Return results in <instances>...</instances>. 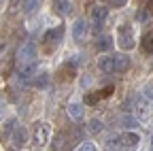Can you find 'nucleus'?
<instances>
[{
    "mask_svg": "<svg viewBox=\"0 0 153 151\" xmlns=\"http://www.w3.org/2000/svg\"><path fill=\"white\" fill-rule=\"evenodd\" d=\"M149 151H153V143H151V149H149Z\"/></svg>",
    "mask_w": 153,
    "mask_h": 151,
    "instance_id": "obj_25",
    "label": "nucleus"
},
{
    "mask_svg": "<svg viewBox=\"0 0 153 151\" xmlns=\"http://www.w3.org/2000/svg\"><path fill=\"white\" fill-rule=\"evenodd\" d=\"M98 49H100V51H104V53H108V51L113 49V39H111V36H100V41H98Z\"/></svg>",
    "mask_w": 153,
    "mask_h": 151,
    "instance_id": "obj_14",
    "label": "nucleus"
},
{
    "mask_svg": "<svg viewBox=\"0 0 153 151\" xmlns=\"http://www.w3.org/2000/svg\"><path fill=\"white\" fill-rule=\"evenodd\" d=\"M38 72V64H30V66H19V79L30 81L34 74Z\"/></svg>",
    "mask_w": 153,
    "mask_h": 151,
    "instance_id": "obj_11",
    "label": "nucleus"
},
{
    "mask_svg": "<svg viewBox=\"0 0 153 151\" xmlns=\"http://www.w3.org/2000/svg\"><path fill=\"white\" fill-rule=\"evenodd\" d=\"M130 66V58L126 53H117L115 55V72H126Z\"/></svg>",
    "mask_w": 153,
    "mask_h": 151,
    "instance_id": "obj_10",
    "label": "nucleus"
},
{
    "mask_svg": "<svg viewBox=\"0 0 153 151\" xmlns=\"http://www.w3.org/2000/svg\"><path fill=\"white\" fill-rule=\"evenodd\" d=\"M98 70L100 72H115V55H100L98 58Z\"/></svg>",
    "mask_w": 153,
    "mask_h": 151,
    "instance_id": "obj_6",
    "label": "nucleus"
},
{
    "mask_svg": "<svg viewBox=\"0 0 153 151\" xmlns=\"http://www.w3.org/2000/svg\"><path fill=\"white\" fill-rule=\"evenodd\" d=\"M121 126H123V128H136L138 121H136V117H134V115H123V117H121Z\"/></svg>",
    "mask_w": 153,
    "mask_h": 151,
    "instance_id": "obj_16",
    "label": "nucleus"
},
{
    "mask_svg": "<svg viewBox=\"0 0 153 151\" xmlns=\"http://www.w3.org/2000/svg\"><path fill=\"white\" fill-rule=\"evenodd\" d=\"M138 141H140V136L136 134V132H123V134L119 136V143L123 147H136Z\"/></svg>",
    "mask_w": 153,
    "mask_h": 151,
    "instance_id": "obj_9",
    "label": "nucleus"
},
{
    "mask_svg": "<svg viewBox=\"0 0 153 151\" xmlns=\"http://www.w3.org/2000/svg\"><path fill=\"white\" fill-rule=\"evenodd\" d=\"M55 149H57V151H64V149H66V136H64V134H60V136L55 138Z\"/></svg>",
    "mask_w": 153,
    "mask_h": 151,
    "instance_id": "obj_19",
    "label": "nucleus"
},
{
    "mask_svg": "<svg viewBox=\"0 0 153 151\" xmlns=\"http://www.w3.org/2000/svg\"><path fill=\"white\" fill-rule=\"evenodd\" d=\"M0 113H2V102H0Z\"/></svg>",
    "mask_w": 153,
    "mask_h": 151,
    "instance_id": "obj_24",
    "label": "nucleus"
},
{
    "mask_svg": "<svg viewBox=\"0 0 153 151\" xmlns=\"http://www.w3.org/2000/svg\"><path fill=\"white\" fill-rule=\"evenodd\" d=\"M102 130H104V123H102L100 119H91V121L87 123V132H89V134H100Z\"/></svg>",
    "mask_w": 153,
    "mask_h": 151,
    "instance_id": "obj_13",
    "label": "nucleus"
},
{
    "mask_svg": "<svg viewBox=\"0 0 153 151\" xmlns=\"http://www.w3.org/2000/svg\"><path fill=\"white\" fill-rule=\"evenodd\" d=\"M74 151H96V145L91 141H85V143H81L79 147H76Z\"/></svg>",
    "mask_w": 153,
    "mask_h": 151,
    "instance_id": "obj_18",
    "label": "nucleus"
},
{
    "mask_svg": "<svg viewBox=\"0 0 153 151\" xmlns=\"http://www.w3.org/2000/svg\"><path fill=\"white\" fill-rule=\"evenodd\" d=\"M134 45H136V41H134L132 28H130V26H121V28H119V47L126 49V51H130Z\"/></svg>",
    "mask_w": 153,
    "mask_h": 151,
    "instance_id": "obj_4",
    "label": "nucleus"
},
{
    "mask_svg": "<svg viewBox=\"0 0 153 151\" xmlns=\"http://www.w3.org/2000/svg\"><path fill=\"white\" fill-rule=\"evenodd\" d=\"M66 111H68V117H70V119H74V121L83 119V115H85V111H83V104H79V102H70Z\"/></svg>",
    "mask_w": 153,
    "mask_h": 151,
    "instance_id": "obj_8",
    "label": "nucleus"
},
{
    "mask_svg": "<svg viewBox=\"0 0 153 151\" xmlns=\"http://www.w3.org/2000/svg\"><path fill=\"white\" fill-rule=\"evenodd\" d=\"M34 83H36L38 87H45V85L49 83V74H47V72H43V74H38V79H36Z\"/></svg>",
    "mask_w": 153,
    "mask_h": 151,
    "instance_id": "obj_20",
    "label": "nucleus"
},
{
    "mask_svg": "<svg viewBox=\"0 0 153 151\" xmlns=\"http://www.w3.org/2000/svg\"><path fill=\"white\" fill-rule=\"evenodd\" d=\"M143 51L153 53V30H151V32H147V34L143 36Z\"/></svg>",
    "mask_w": 153,
    "mask_h": 151,
    "instance_id": "obj_15",
    "label": "nucleus"
},
{
    "mask_svg": "<svg viewBox=\"0 0 153 151\" xmlns=\"http://www.w3.org/2000/svg\"><path fill=\"white\" fill-rule=\"evenodd\" d=\"M85 32H87V22L85 19H76L72 24V39L74 41H83Z\"/></svg>",
    "mask_w": 153,
    "mask_h": 151,
    "instance_id": "obj_7",
    "label": "nucleus"
},
{
    "mask_svg": "<svg viewBox=\"0 0 153 151\" xmlns=\"http://www.w3.org/2000/svg\"><path fill=\"white\" fill-rule=\"evenodd\" d=\"M36 58H38V49H36L34 43H24L22 47L17 49V64L19 66L36 64Z\"/></svg>",
    "mask_w": 153,
    "mask_h": 151,
    "instance_id": "obj_1",
    "label": "nucleus"
},
{
    "mask_svg": "<svg viewBox=\"0 0 153 151\" xmlns=\"http://www.w3.org/2000/svg\"><path fill=\"white\" fill-rule=\"evenodd\" d=\"M55 9L60 13H68L72 9V2H68V0H60V2H55Z\"/></svg>",
    "mask_w": 153,
    "mask_h": 151,
    "instance_id": "obj_17",
    "label": "nucleus"
},
{
    "mask_svg": "<svg viewBox=\"0 0 153 151\" xmlns=\"http://www.w3.org/2000/svg\"><path fill=\"white\" fill-rule=\"evenodd\" d=\"M111 7H123L126 2H123V0H113V2H108Z\"/></svg>",
    "mask_w": 153,
    "mask_h": 151,
    "instance_id": "obj_22",
    "label": "nucleus"
},
{
    "mask_svg": "<svg viewBox=\"0 0 153 151\" xmlns=\"http://www.w3.org/2000/svg\"><path fill=\"white\" fill-rule=\"evenodd\" d=\"M151 13H153V2H149V4H145L143 9H138V13H136V19L145 24V22L149 19V17H151Z\"/></svg>",
    "mask_w": 153,
    "mask_h": 151,
    "instance_id": "obj_12",
    "label": "nucleus"
},
{
    "mask_svg": "<svg viewBox=\"0 0 153 151\" xmlns=\"http://www.w3.org/2000/svg\"><path fill=\"white\" fill-rule=\"evenodd\" d=\"M32 141L36 147H45L51 141V126L47 121H36L32 130Z\"/></svg>",
    "mask_w": 153,
    "mask_h": 151,
    "instance_id": "obj_2",
    "label": "nucleus"
},
{
    "mask_svg": "<svg viewBox=\"0 0 153 151\" xmlns=\"http://www.w3.org/2000/svg\"><path fill=\"white\" fill-rule=\"evenodd\" d=\"M28 130L24 128V126H17L15 130H13V134H11V145L15 147V149H24L26 145H28Z\"/></svg>",
    "mask_w": 153,
    "mask_h": 151,
    "instance_id": "obj_3",
    "label": "nucleus"
},
{
    "mask_svg": "<svg viewBox=\"0 0 153 151\" xmlns=\"http://www.w3.org/2000/svg\"><path fill=\"white\" fill-rule=\"evenodd\" d=\"M106 19H108V7H94V11H91V22L96 24V28H100Z\"/></svg>",
    "mask_w": 153,
    "mask_h": 151,
    "instance_id": "obj_5",
    "label": "nucleus"
},
{
    "mask_svg": "<svg viewBox=\"0 0 153 151\" xmlns=\"http://www.w3.org/2000/svg\"><path fill=\"white\" fill-rule=\"evenodd\" d=\"M24 4H26L24 11H26V13H32V11L38 9V4H41V2H36V0H30V2H24Z\"/></svg>",
    "mask_w": 153,
    "mask_h": 151,
    "instance_id": "obj_21",
    "label": "nucleus"
},
{
    "mask_svg": "<svg viewBox=\"0 0 153 151\" xmlns=\"http://www.w3.org/2000/svg\"><path fill=\"white\" fill-rule=\"evenodd\" d=\"M19 4H22V2H11V13H13V11H17V9H19Z\"/></svg>",
    "mask_w": 153,
    "mask_h": 151,
    "instance_id": "obj_23",
    "label": "nucleus"
}]
</instances>
